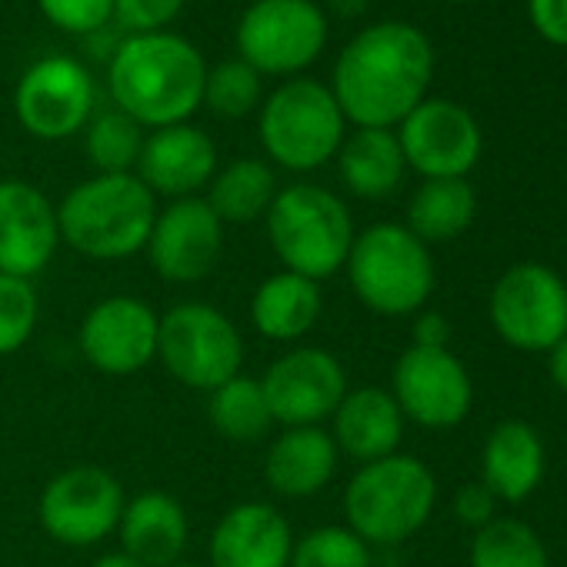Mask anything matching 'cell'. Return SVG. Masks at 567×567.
<instances>
[{
  "instance_id": "cell-24",
  "label": "cell",
  "mask_w": 567,
  "mask_h": 567,
  "mask_svg": "<svg viewBox=\"0 0 567 567\" xmlns=\"http://www.w3.org/2000/svg\"><path fill=\"white\" fill-rule=\"evenodd\" d=\"M324 315L321 284L291 270L267 274L250 295V324L254 331L270 341L295 348L301 344Z\"/></svg>"
},
{
  "instance_id": "cell-43",
  "label": "cell",
  "mask_w": 567,
  "mask_h": 567,
  "mask_svg": "<svg viewBox=\"0 0 567 567\" xmlns=\"http://www.w3.org/2000/svg\"><path fill=\"white\" fill-rule=\"evenodd\" d=\"M167 567H207V560L200 564V560H187V557H184V560H177V564H167Z\"/></svg>"
},
{
  "instance_id": "cell-15",
  "label": "cell",
  "mask_w": 567,
  "mask_h": 567,
  "mask_svg": "<svg viewBox=\"0 0 567 567\" xmlns=\"http://www.w3.org/2000/svg\"><path fill=\"white\" fill-rule=\"evenodd\" d=\"M398 144L408 171L424 181L467 177L484 151V134L477 117L447 97H424L398 127Z\"/></svg>"
},
{
  "instance_id": "cell-7",
  "label": "cell",
  "mask_w": 567,
  "mask_h": 567,
  "mask_svg": "<svg viewBox=\"0 0 567 567\" xmlns=\"http://www.w3.org/2000/svg\"><path fill=\"white\" fill-rule=\"evenodd\" d=\"M348 137V121L328 84L291 78L257 107V141L270 167L315 174L331 164Z\"/></svg>"
},
{
  "instance_id": "cell-41",
  "label": "cell",
  "mask_w": 567,
  "mask_h": 567,
  "mask_svg": "<svg viewBox=\"0 0 567 567\" xmlns=\"http://www.w3.org/2000/svg\"><path fill=\"white\" fill-rule=\"evenodd\" d=\"M91 567H147V564H141L137 557H131L127 550H107V554H101Z\"/></svg>"
},
{
  "instance_id": "cell-18",
  "label": "cell",
  "mask_w": 567,
  "mask_h": 567,
  "mask_svg": "<svg viewBox=\"0 0 567 567\" xmlns=\"http://www.w3.org/2000/svg\"><path fill=\"white\" fill-rule=\"evenodd\" d=\"M58 247V204L31 181H0V274L34 280Z\"/></svg>"
},
{
  "instance_id": "cell-35",
  "label": "cell",
  "mask_w": 567,
  "mask_h": 567,
  "mask_svg": "<svg viewBox=\"0 0 567 567\" xmlns=\"http://www.w3.org/2000/svg\"><path fill=\"white\" fill-rule=\"evenodd\" d=\"M44 21L64 34L91 38L114 21V0H38Z\"/></svg>"
},
{
  "instance_id": "cell-14",
  "label": "cell",
  "mask_w": 567,
  "mask_h": 567,
  "mask_svg": "<svg viewBox=\"0 0 567 567\" xmlns=\"http://www.w3.org/2000/svg\"><path fill=\"white\" fill-rule=\"evenodd\" d=\"M404 421L424 431H451L474 408V381L464 361L447 348H408L391 371L388 388Z\"/></svg>"
},
{
  "instance_id": "cell-22",
  "label": "cell",
  "mask_w": 567,
  "mask_h": 567,
  "mask_svg": "<svg viewBox=\"0 0 567 567\" xmlns=\"http://www.w3.org/2000/svg\"><path fill=\"white\" fill-rule=\"evenodd\" d=\"M404 414L388 388H351L338 411L331 414V437L341 457H351L358 467L391 457L404 441Z\"/></svg>"
},
{
  "instance_id": "cell-33",
  "label": "cell",
  "mask_w": 567,
  "mask_h": 567,
  "mask_svg": "<svg viewBox=\"0 0 567 567\" xmlns=\"http://www.w3.org/2000/svg\"><path fill=\"white\" fill-rule=\"evenodd\" d=\"M374 547L348 524H318L295 537L291 567H371Z\"/></svg>"
},
{
  "instance_id": "cell-39",
  "label": "cell",
  "mask_w": 567,
  "mask_h": 567,
  "mask_svg": "<svg viewBox=\"0 0 567 567\" xmlns=\"http://www.w3.org/2000/svg\"><path fill=\"white\" fill-rule=\"evenodd\" d=\"M414 348H447L451 344V321L441 311H417L411 324Z\"/></svg>"
},
{
  "instance_id": "cell-20",
  "label": "cell",
  "mask_w": 567,
  "mask_h": 567,
  "mask_svg": "<svg viewBox=\"0 0 567 567\" xmlns=\"http://www.w3.org/2000/svg\"><path fill=\"white\" fill-rule=\"evenodd\" d=\"M295 527L270 501H240L207 537V567H291Z\"/></svg>"
},
{
  "instance_id": "cell-25",
  "label": "cell",
  "mask_w": 567,
  "mask_h": 567,
  "mask_svg": "<svg viewBox=\"0 0 567 567\" xmlns=\"http://www.w3.org/2000/svg\"><path fill=\"white\" fill-rule=\"evenodd\" d=\"M121 550L147 567H167L184 560L190 540L187 507L167 491H141L127 497L117 524Z\"/></svg>"
},
{
  "instance_id": "cell-11",
  "label": "cell",
  "mask_w": 567,
  "mask_h": 567,
  "mask_svg": "<svg viewBox=\"0 0 567 567\" xmlns=\"http://www.w3.org/2000/svg\"><path fill=\"white\" fill-rule=\"evenodd\" d=\"M124 504V484L107 467L74 464L44 484L38 520L61 547H97L117 534Z\"/></svg>"
},
{
  "instance_id": "cell-29",
  "label": "cell",
  "mask_w": 567,
  "mask_h": 567,
  "mask_svg": "<svg viewBox=\"0 0 567 567\" xmlns=\"http://www.w3.org/2000/svg\"><path fill=\"white\" fill-rule=\"evenodd\" d=\"M207 424L217 437L234 444H254L264 441L274 427L267 398L260 391V381L250 374H237L217 391L207 394Z\"/></svg>"
},
{
  "instance_id": "cell-2",
  "label": "cell",
  "mask_w": 567,
  "mask_h": 567,
  "mask_svg": "<svg viewBox=\"0 0 567 567\" xmlns=\"http://www.w3.org/2000/svg\"><path fill=\"white\" fill-rule=\"evenodd\" d=\"M207 61L200 51L174 34H131L117 44L107 68V91L117 111L134 117L144 131L187 124L204 101Z\"/></svg>"
},
{
  "instance_id": "cell-28",
  "label": "cell",
  "mask_w": 567,
  "mask_h": 567,
  "mask_svg": "<svg viewBox=\"0 0 567 567\" xmlns=\"http://www.w3.org/2000/svg\"><path fill=\"white\" fill-rule=\"evenodd\" d=\"M477 214V194L467 177H441L421 181V187L408 200L404 227L421 244H444L461 237Z\"/></svg>"
},
{
  "instance_id": "cell-3",
  "label": "cell",
  "mask_w": 567,
  "mask_h": 567,
  "mask_svg": "<svg viewBox=\"0 0 567 567\" xmlns=\"http://www.w3.org/2000/svg\"><path fill=\"white\" fill-rule=\"evenodd\" d=\"M157 197L137 174H94L58 204L61 244L87 260H127L144 254Z\"/></svg>"
},
{
  "instance_id": "cell-5",
  "label": "cell",
  "mask_w": 567,
  "mask_h": 567,
  "mask_svg": "<svg viewBox=\"0 0 567 567\" xmlns=\"http://www.w3.org/2000/svg\"><path fill=\"white\" fill-rule=\"evenodd\" d=\"M437 507V477L414 454L361 464L344 487V524L371 547H398L414 537Z\"/></svg>"
},
{
  "instance_id": "cell-10",
  "label": "cell",
  "mask_w": 567,
  "mask_h": 567,
  "mask_svg": "<svg viewBox=\"0 0 567 567\" xmlns=\"http://www.w3.org/2000/svg\"><path fill=\"white\" fill-rule=\"evenodd\" d=\"M487 321L494 334L524 354H547L567 338V284L540 264H511L491 288Z\"/></svg>"
},
{
  "instance_id": "cell-27",
  "label": "cell",
  "mask_w": 567,
  "mask_h": 567,
  "mask_svg": "<svg viewBox=\"0 0 567 567\" xmlns=\"http://www.w3.org/2000/svg\"><path fill=\"white\" fill-rule=\"evenodd\" d=\"M277 171L264 157H237L210 177L207 190L200 194L217 220L227 224H254L264 220L274 197H277Z\"/></svg>"
},
{
  "instance_id": "cell-23",
  "label": "cell",
  "mask_w": 567,
  "mask_h": 567,
  "mask_svg": "<svg viewBox=\"0 0 567 567\" xmlns=\"http://www.w3.org/2000/svg\"><path fill=\"white\" fill-rule=\"evenodd\" d=\"M547 471L544 437L534 424L520 417L501 421L481 447V484L497 497V504L527 501Z\"/></svg>"
},
{
  "instance_id": "cell-36",
  "label": "cell",
  "mask_w": 567,
  "mask_h": 567,
  "mask_svg": "<svg viewBox=\"0 0 567 567\" xmlns=\"http://www.w3.org/2000/svg\"><path fill=\"white\" fill-rule=\"evenodd\" d=\"M187 0H114V21L131 34H157L167 31Z\"/></svg>"
},
{
  "instance_id": "cell-30",
  "label": "cell",
  "mask_w": 567,
  "mask_h": 567,
  "mask_svg": "<svg viewBox=\"0 0 567 567\" xmlns=\"http://www.w3.org/2000/svg\"><path fill=\"white\" fill-rule=\"evenodd\" d=\"M467 567H550L544 537L520 517H494L471 537Z\"/></svg>"
},
{
  "instance_id": "cell-32",
  "label": "cell",
  "mask_w": 567,
  "mask_h": 567,
  "mask_svg": "<svg viewBox=\"0 0 567 567\" xmlns=\"http://www.w3.org/2000/svg\"><path fill=\"white\" fill-rule=\"evenodd\" d=\"M260 101H264V78L240 58H227V61L207 68L200 107H207L210 114H217L224 121H240V117L254 114L260 107Z\"/></svg>"
},
{
  "instance_id": "cell-37",
  "label": "cell",
  "mask_w": 567,
  "mask_h": 567,
  "mask_svg": "<svg viewBox=\"0 0 567 567\" xmlns=\"http://www.w3.org/2000/svg\"><path fill=\"white\" fill-rule=\"evenodd\" d=\"M451 511H454V517H457L464 527L481 530L484 524H491V520L497 517V497H494L481 481H471V484H464V487L454 494Z\"/></svg>"
},
{
  "instance_id": "cell-38",
  "label": "cell",
  "mask_w": 567,
  "mask_h": 567,
  "mask_svg": "<svg viewBox=\"0 0 567 567\" xmlns=\"http://www.w3.org/2000/svg\"><path fill=\"white\" fill-rule=\"evenodd\" d=\"M527 18L537 38L567 48V0H527Z\"/></svg>"
},
{
  "instance_id": "cell-16",
  "label": "cell",
  "mask_w": 567,
  "mask_h": 567,
  "mask_svg": "<svg viewBox=\"0 0 567 567\" xmlns=\"http://www.w3.org/2000/svg\"><path fill=\"white\" fill-rule=\"evenodd\" d=\"M161 315L134 298L111 295L101 298L78 328L81 358L104 378H131L157 361Z\"/></svg>"
},
{
  "instance_id": "cell-12",
  "label": "cell",
  "mask_w": 567,
  "mask_h": 567,
  "mask_svg": "<svg viewBox=\"0 0 567 567\" xmlns=\"http://www.w3.org/2000/svg\"><path fill=\"white\" fill-rule=\"evenodd\" d=\"M257 381L277 427H324L351 391L338 354L315 344L280 351Z\"/></svg>"
},
{
  "instance_id": "cell-19",
  "label": "cell",
  "mask_w": 567,
  "mask_h": 567,
  "mask_svg": "<svg viewBox=\"0 0 567 567\" xmlns=\"http://www.w3.org/2000/svg\"><path fill=\"white\" fill-rule=\"evenodd\" d=\"M134 174L157 200L200 197L217 174V144L190 121L147 131Z\"/></svg>"
},
{
  "instance_id": "cell-4",
  "label": "cell",
  "mask_w": 567,
  "mask_h": 567,
  "mask_svg": "<svg viewBox=\"0 0 567 567\" xmlns=\"http://www.w3.org/2000/svg\"><path fill=\"white\" fill-rule=\"evenodd\" d=\"M264 227L280 270L311 277L318 284L344 270L358 237L344 197L311 181L280 187L264 217Z\"/></svg>"
},
{
  "instance_id": "cell-8",
  "label": "cell",
  "mask_w": 567,
  "mask_h": 567,
  "mask_svg": "<svg viewBox=\"0 0 567 567\" xmlns=\"http://www.w3.org/2000/svg\"><path fill=\"white\" fill-rule=\"evenodd\" d=\"M244 334L214 305L184 301L161 315L157 361L190 391L210 394L230 378L244 374Z\"/></svg>"
},
{
  "instance_id": "cell-9",
  "label": "cell",
  "mask_w": 567,
  "mask_h": 567,
  "mask_svg": "<svg viewBox=\"0 0 567 567\" xmlns=\"http://www.w3.org/2000/svg\"><path fill=\"white\" fill-rule=\"evenodd\" d=\"M237 58L260 78H301L328 44V14L318 0H254L234 31Z\"/></svg>"
},
{
  "instance_id": "cell-1",
  "label": "cell",
  "mask_w": 567,
  "mask_h": 567,
  "mask_svg": "<svg viewBox=\"0 0 567 567\" xmlns=\"http://www.w3.org/2000/svg\"><path fill=\"white\" fill-rule=\"evenodd\" d=\"M431 81V38L404 21H378L344 44L328 87L348 124L394 131L427 97Z\"/></svg>"
},
{
  "instance_id": "cell-6",
  "label": "cell",
  "mask_w": 567,
  "mask_h": 567,
  "mask_svg": "<svg viewBox=\"0 0 567 567\" xmlns=\"http://www.w3.org/2000/svg\"><path fill=\"white\" fill-rule=\"evenodd\" d=\"M344 274L354 298L381 318H414L437 284L431 247L394 220H378L354 237Z\"/></svg>"
},
{
  "instance_id": "cell-31",
  "label": "cell",
  "mask_w": 567,
  "mask_h": 567,
  "mask_svg": "<svg viewBox=\"0 0 567 567\" xmlns=\"http://www.w3.org/2000/svg\"><path fill=\"white\" fill-rule=\"evenodd\" d=\"M84 134V154L97 174H134L147 131L117 107L94 111Z\"/></svg>"
},
{
  "instance_id": "cell-26",
  "label": "cell",
  "mask_w": 567,
  "mask_h": 567,
  "mask_svg": "<svg viewBox=\"0 0 567 567\" xmlns=\"http://www.w3.org/2000/svg\"><path fill=\"white\" fill-rule=\"evenodd\" d=\"M334 161L344 190L361 200H388L408 174L398 134L378 127H354Z\"/></svg>"
},
{
  "instance_id": "cell-42",
  "label": "cell",
  "mask_w": 567,
  "mask_h": 567,
  "mask_svg": "<svg viewBox=\"0 0 567 567\" xmlns=\"http://www.w3.org/2000/svg\"><path fill=\"white\" fill-rule=\"evenodd\" d=\"M371 8V0H331V11L341 18H361Z\"/></svg>"
},
{
  "instance_id": "cell-17",
  "label": "cell",
  "mask_w": 567,
  "mask_h": 567,
  "mask_svg": "<svg viewBox=\"0 0 567 567\" xmlns=\"http://www.w3.org/2000/svg\"><path fill=\"white\" fill-rule=\"evenodd\" d=\"M144 254L161 280L200 284L224 257V224L204 197L167 200L157 207Z\"/></svg>"
},
{
  "instance_id": "cell-13",
  "label": "cell",
  "mask_w": 567,
  "mask_h": 567,
  "mask_svg": "<svg viewBox=\"0 0 567 567\" xmlns=\"http://www.w3.org/2000/svg\"><path fill=\"white\" fill-rule=\"evenodd\" d=\"M97 111L91 71L68 54L34 61L14 87V117L38 141H68Z\"/></svg>"
},
{
  "instance_id": "cell-21",
  "label": "cell",
  "mask_w": 567,
  "mask_h": 567,
  "mask_svg": "<svg viewBox=\"0 0 567 567\" xmlns=\"http://www.w3.org/2000/svg\"><path fill=\"white\" fill-rule=\"evenodd\" d=\"M341 451L328 427H280L264 454V481L277 497H318L338 474Z\"/></svg>"
},
{
  "instance_id": "cell-40",
  "label": "cell",
  "mask_w": 567,
  "mask_h": 567,
  "mask_svg": "<svg viewBox=\"0 0 567 567\" xmlns=\"http://www.w3.org/2000/svg\"><path fill=\"white\" fill-rule=\"evenodd\" d=\"M547 374H550L554 388L567 398V338L547 351Z\"/></svg>"
},
{
  "instance_id": "cell-44",
  "label": "cell",
  "mask_w": 567,
  "mask_h": 567,
  "mask_svg": "<svg viewBox=\"0 0 567 567\" xmlns=\"http://www.w3.org/2000/svg\"><path fill=\"white\" fill-rule=\"evenodd\" d=\"M454 4H471V0H454Z\"/></svg>"
},
{
  "instance_id": "cell-34",
  "label": "cell",
  "mask_w": 567,
  "mask_h": 567,
  "mask_svg": "<svg viewBox=\"0 0 567 567\" xmlns=\"http://www.w3.org/2000/svg\"><path fill=\"white\" fill-rule=\"evenodd\" d=\"M41 321V298L34 280L0 274V358L28 348Z\"/></svg>"
}]
</instances>
